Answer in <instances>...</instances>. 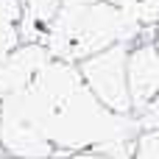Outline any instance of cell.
Instances as JSON below:
<instances>
[{"label":"cell","instance_id":"obj_11","mask_svg":"<svg viewBox=\"0 0 159 159\" xmlns=\"http://www.w3.org/2000/svg\"><path fill=\"white\" fill-rule=\"evenodd\" d=\"M109 3H115V6H120V8H126V11H131V14L140 17V6H143V0H109Z\"/></svg>","mask_w":159,"mask_h":159},{"label":"cell","instance_id":"obj_16","mask_svg":"<svg viewBox=\"0 0 159 159\" xmlns=\"http://www.w3.org/2000/svg\"><path fill=\"white\" fill-rule=\"evenodd\" d=\"M50 159H67V157H50Z\"/></svg>","mask_w":159,"mask_h":159},{"label":"cell","instance_id":"obj_5","mask_svg":"<svg viewBox=\"0 0 159 159\" xmlns=\"http://www.w3.org/2000/svg\"><path fill=\"white\" fill-rule=\"evenodd\" d=\"M48 59L50 50L39 42H22L14 50H0V101L25 89Z\"/></svg>","mask_w":159,"mask_h":159},{"label":"cell","instance_id":"obj_10","mask_svg":"<svg viewBox=\"0 0 159 159\" xmlns=\"http://www.w3.org/2000/svg\"><path fill=\"white\" fill-rule=\"evenodd\" d=\"M140 22L145 28H159V0H143V6H140Z\"/></svg>","mask_w":159,"mask_h":159},{"label":"cell","instance_id":"obj_13","mask_svg":"<svg viewBox=\"0 0 159 159\" xmlns=\"http://www.w3.org/2000/svg\"><path fill=\"white\" fill-rule=\"evenodd\" d=\"M89 3H98V0H61V6H89Z\"/></svg>","mask_w":159,"mask_h":159},{"label":"cell","instance_id":"obj_15","mask_svg":"<svg viewBox=\"0 0 159 159\" xmlns=\"http://www.w3.org/2000/svg\"><path fill=\"white\" fill-rule=\"evenodd\" d=\"M0 159H8V157H6V154H3V151H0Z\"/></svg>","mask_w":159,"mask_h":159},{"label":"cell","instance_id":"obj_17","mask_svg":"<svg viewBox=\"0 0 159 159\" xmlns=\"http://www.w3.org/2000/svg\"><path fill=\"white\" fill-rule=\"evenodd\" d=\"M8 159H11V157H8Z\"/></svg>","mask_w":159,"mask_h":159},{"label":"cell","instance_id":"obj_1","mask_svg":"<svg viewBox=\"0 0 159 159\" xmlns=\"http://www.w3.org/2000/svg\"><path fill=\"white\" fill-rule=\"evenodd\" d=\"M31 87L45 103V131L56 157L98 151L115 159H131L143 126L134 115H117L103 106L84 84L78 64L48 59Z\"/></svg>","mask_w":159,"mask_h":159},{"label":"cell","instance_id":"obj_3","mask_svg":"<svg viewBox=\"0 0 159 159\" xmlns=\"http://www.w3.org/2000/svg\"><path fill=\"white\" fill-rule=\"evenodd\" d=\"M129 53L131 45L120 42L78 61V73L89 87V92L117 115H131V95H129V75H126Z\"/></svg>","mask_w":159,"mask_h":159},{"label":"cell","instance_id":"obj_12","mask_svg":"<svg viewBox=\"0 0 159 159\" xmlns=\"http://www.w3.org/2000/svg\"><path fill=\"white\" fill-rule=\"evenodd\" d=\"M67 159H115V157H106V154H98V151H81V154H70Z\"/></svg>","mask_w":159,"mask_h":159},{"label":"cell","instance_id":"obj_8","mask_svg":"<svg viewBox=\"0 0 159 159\" xmlns=\"http://www.w3.org/2000/svg\"><path fill=\"white\" fill-rule=\"evenodd\" d=\"M131 159H159V129L143 131L137 137V148Z\"/></svg>","mask_w":159,"mask_h":159},{"label":"cell","instance_id":"obj_7","mask_svg":"<svg viewBox=\"0 0 159 159\" xmlns=\"http://www.w3.org/2000/svg\"><path fill=\"white\" fill-rule=\"evenodd\" d=\"M20 20H22L20 0H0V50H14L17 45H22Z\"/></svg>","mask_w":159,"mask_h":159},{"label":"cell","instance_id":"obj_6","mask_svg":"<svg viewBox=\"0 0 159 159\" xmlns=\"http://www.w3.org/2000/svg\"><path fill=\"white\" fill-rule=\"evenodd\" d=\"M22 20H20V39L22 42H45L50 22L56 20L61 0H20Z\"/></svg>","mask_w":159,"mask_h":159},{"label":"cell","instance_id":"obj_4","mask_svg":"<svg viewBox=\"0 0 159 159\" xmlns=\"http://www.w3.org/2000/svg\"><path fill=\"white\" fill-rule=\"evenodd\" d=\"M129 95H131V115H140L154 98L159 95V50L154 39L131 45L129 64Z\"/></svg>","mask_w":159,"mask_h":159},{"label":"cell","instance_id":"obj_9","mask_svg":"<svg viewBox=\"0 0 159 159\" xmlns=\"http://www.w3.org/2000/svg\"><path fill=\"white\" fill-rule=\"evenodd\" d=\"M137 120H140V126H143V131H151V129H159V95L140 112V115H134Z\"/></svg>","mask_w":159,"mask_h":159},{"label":"cell","instance_id":"obj_14","mask_svg":"<svg viewBox=\"0 0 159 159\" xmlns=\"http://www.w3.org/2000/svg\"><path fill=\"white\" fill-rule=\"evenodd\" d=\"M154 45H157V50H159V28H157V36H154Z\"/></svg>","mask_w":159,"mask_h":159},{"label":"cell","instance_id":"obj_2","mask_svg":"<svg viewBox=\"0 0 159 159\" xmlns=\"http://www.w3.org/2000/svg\"><path fill=\"white\" fill-rule=\"evenodd\" d=\"M154 36L157 28H145L137 14L109 0H98L89 6H61L42 45L53 59L78 64L112 45H137Z\"/></svg>","mask_w":159,"mask_h":159}]
</instances>
